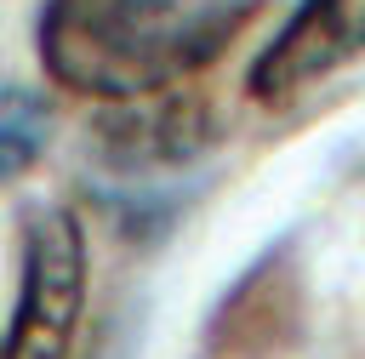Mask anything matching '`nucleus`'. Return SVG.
<instances>
[{
    "label": "nucleus",
    "mask_w": 365,
    "mask_h": 359,
    "mask_svg": "<svg viewBox=\"0 0 365 359\" xmlns=\"http://www.w3.org/2000/svg\"><path fill=\"white\" fill-rule=\"evenodd\" d=\"M268 0H46L40 63L80 97L131 103L200 74Z\"/></svg>",
    "instance_id": "f257e3e1"
},
{
    "label": "nucleus",
    "mask_w": 365,
    "mask_h": 359,
    "mask_svg": "<svg viewBox=\"0 0 365 359\" xmlns=\"http://www.w3.org/2000/svg\"><path fill=\"white\" fill-rule=\"evenodd\" d=\"M86 313V228L68 205H34L23 217L17 296L0 336V359H68Z\"/></svg>",
    "instance_id": "f03ea898"
},
{
    "label": "nucleus",
    "mask_w": 365,
    "mask_h": 359,
    "mask_svg": "<svg viewBox=\"0 0 365 359\" xmlns=\"http://www.w3.org/2000/svg\"><path fill=\"white\" fill-rule=\"evenodd\" d=\"M365 51V0H297L279 34L257 51L245 85L262 103L297 97L302 85L325 80L348 57Z\"/></svg>",
    "instance_id": "7ed1b4c3"
},
{
    "label": "nucleus",
    "mask_w": 365,
    "mask_h": 359,
    "mask_svg": "<svg viewBox=\"0 0 365 359\" xmlns=\"http://www.w3.org/2000/svg\"><path fill=\"white\" fill-rule=\"evenodd\" d=\"M51 142V103L29 85H0V182H17Z\"/></svg>",
    "instance_id": "20e7f679"
}]
</instances>
